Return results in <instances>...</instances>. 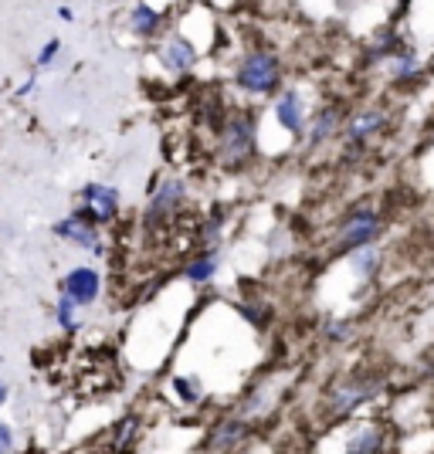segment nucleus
Masks as SVG:
<instances>
[{
  "instance_id": "19",
  "label": "nucleus",
  "mask_w": 434,
  "mask_h": 454,
  "mask_svg": "<svg viewBox=\"0 0 434 454\" xmlns=\"http://www.w3.org/2000/svg\"><path fill=\"white\" fill-rule=\"evenodd\" d=\"M336 122H340V113H336V109H326V113H320V119H316V129H312V143H322L326 136L336 129Z\"/></svg>"
},
{
  "instance_id": "17",
  "label": "nucleus",
  "mask_w": 434,
  "mask_h": 454,
  "mask_svg": "<svg viewBox=\"0 0 434 454\" xmlns=\"http://www.w3.org/2000/svg\"><path fill=\"white\" fill-rule=\"evenodd\" d=\"M173 390L184 403H201V397H204V387L197 377H173Z\"/></svg>"
},
{
  "instance_id": "4",
  "label": "nucleus",
  "mask_w": 434,
  "mask_h": 454,
  "mask_svg": "<svg viewBox=\"0 0 434 454\" xmlns=\"http://www.w3.org/2000/svg\"><path fill=\"white\" fill-rule=\"evenodd\" d=\"M380 231V217L374 210H357V214H350L340 227V241L343 247H359V245H370L374 238H377Z\"/></svg>"
},
{
  "instance_id": "15",
  "label": "nucleus",
  "mask_w": 434,
  "mask_h": 454,
  "mask_svg": "<svg viewBox=\"0 0 434 454\" xmlns=\"http://www.w3.org/2000/svg\"><path fill=\"white\" fill-rule=\"evenodd\" d=\"M380 126H383V113L377 109H370V113H359L353 122H350V139H363V136L377 133Z\"/></svg>"
},
{
  "instance_id": "5",
  "label": "nucleus",
  "mask_w": 434,
  "mask_h": 454,
  "mask_svg": "<svg viewBox=\"0 0 434 454\" xmlns=\"http://www.w3.org/2000/svg\"><path fill=\"white\" fill-rule=\"evenodd\" d=\"M61 288H65L78 305H89L99 299L102 282H99V271H95V268H72V271L65 275V285H61Z\"/></svg>"
},
{
  "instance_id": "20",
  "label": "nucleus",
  "mask_w": 434,
  "mask_h": 454,
  "mask_svg": "<svg viewBox=\"0 0 434 454\" xmlns=\"http://www.w3.org/2000/svg\"><path fill=\"white\" fill-rule=\"evenodd\" d=\"M391 72H394L397 78H407L417 72V58L414 55H397L394 61H391Z\"/></svg>"
},
{
  "instance_id": "14",
  "label": "nucleus",
  "mask_w": 434,
  "mask_h": 454,
  "mask_svg": "<svg viewBox=\"0 0 434 454\" xmlns=\"http://www.w3.org/2000/svg\"><path fill=\"white\" fill-rule=\"evenodd\" d=\"M214 275H217V254H201L197 262H190V265H187V278L193 285L210 282Z\"/></svg>"
},
{
  "instance_id": "7",
  "label": "nucleus",
  "mask_w": 434,
  "mask_h": 454,
  "mask_svg": "<svg viewBox=\"0 0 434 454\" xmlns=\"http://www.w3.org/2000/svg\"><path fill=\"white\" fill-rule=\"evenodd\" d=\"M275 119H279V126H282L285 133L299 136L305 126V113H303V98L299 92H285L279 102H275Z\"/></svg>"
},
{
  "instance_id": "3",
  "label": "nucleus",
  "mask_w": 434,
  "mask_h": 454,
  "mask_svg": "<svg viewBox=\"0 0 434 454\" xmlns=\"http://www.w3.org/2000/svg\"><path fill=\"white\" fill-rule=\"evenodd\" d=\"M55 234L58 238H65V241H72V245H82L85 251H92V254H102L99 224H92V221H89V217H82V214H72V217L58 221Z\"/></svg>"
},
{
  "instance_id": "8",
  "label": "nucleus",
  "mask_w": 434,
  "mask_h": 454,
  "mask_svg": "<svg viewBox=\"0 0 434 454\" xmlns=\"http://www.w3.org/2000/svg\"><path fill=\"white\" fill-rule=\"evenodd\" d=\"M251 139H255V133H251V122H245V119H234L231 126H227L225 133V156H231V160H241V156H248L251 153Z\"/></svg>"
},
{
  "instance_id": "11",
  "label": "nucleus",
  "mask_w": 434,
  "mask_h": 454,
  "mask_svg": "<svg viewBox=\"0 0 434 454\" xmlns=\"http://www.w3.org/2000/svg\"><path fill=\"white\" fill-rule=\"evenodd\" d=\"M55 319L65 333H78V329H82V305H78L68 292L55 302Z\"/></svg>"
},
{
  "instance_id": "21",
  "label": "nucleus",
  "mask_w": 434,
  "mask_h": 454,
  "mask_svg": "<svg viewBox=\"0 0 434 454\" xmlns=\"http://www.w3.org/2000/svg\"><path fill=\"white\" fill-rule=\"evenodd\" d=\"M58 51H61V41L51 38V41H44V48H41V55H38V68H51L55 65V58Z\"/></svg>"
},
{
  "instance_id": "1",
  "label": "nucleus",
  "mask_w": 434,
  "mask_h": 454,
  "mask_svg": "<svg viewBox=\"0 0 434 454\" xmlns=\"http://www.w3.org/2000/svg\"><path fill=\"white\" fill-rule=\"evenodd\" d=\"M238 85H241L245 92H255V95L272 92V89L279 85V58L268 55V51H258V55L245 58L241 68H238Z\"/></svg>"
},
{
  "instance_id": "18",
  "label": "nucleus",
  "mask_w": 434,
  "mask_h": 454,
  "mask_svg": "<svg viewBox=\"0 0 434 454\" xmlns=\"http://www.w3.org/2000/svg\"><path fill=\"white\" fill-rule=\"evenodd\" d=\"M350 451L353 454H367V451H380V431L374 427H367V431H359L353 441H350Z\"/></svg>"
},
{
  "instance_id": "13",
  "label": "nucleus",
  "mask_w": 434,
  "mask_h": 454,
  "mask_svg": "<svg viewBox=\"0 0 434 454\" xmlns=\"http://www.w3.org/2000/svg\"><path fill=\"white\" fill-rule=\"evenodd\" d=\"M377 387H340V394H336V414H346V411H353L357 403H363V400L370 397Z\"/></svg>"
},
{
  "instance_id": "16",
  "label": "nucleus",
  "mask_w": 434,
  "mask_h": 454,
  "mask_svg": "<svg viewBox=\"0 0 434 454\" xmlns=\"http://www.w3.org/2000/svg\"><path fill=\"white\" fill-rule=\"evenodd\" d=\"M245 437V424L241 420H227L214 431V448H234Z\"/></svg>"
},
{
  "instance_id": "9",
  "label": "nucleus",
  "mask_w": 434,
  "mask_h": 454,
  "mask_svg": "<svg viewBox=\"0 0 434 454\" xmlns=\"http://www.w3.org/2000/svg\"><path fill=\"white\" fill-rule=\"evenodd\" d=\"M130 27L132 35H139V38H153L163 27V14L156 7H150V4H136L130 14Z\"/></svg>"
},
{
  "instance_id": "12",
  "label": "nucleus",
  "mask_w": 434,
  "mask_h": 454,
  "mask_svg": "<svg viewBox=\"0 0 434 454\" xmlns=\"http://www.w3.org/2000/svg\"><path fill=\"white\" fill-rule=\"evenodd\" d=\"M377 262H380L377 247H370V245L350 247V265H353V271H357L359 278H370L374 268H377Z\"/></svg>"
},
{
  "instance_id": "6",
  "label": "nucleus",
  "mask_w": 434,
  "mask_h": 454,
  "mask_svg": "<svg viewBox=\"0 0 434 454\" xmlns=\"http://www.w3.org/2000/svg\"><path fill=\"white\" fill-rule=\"evenodd\" d=\"M160 61H163V68L167 72H190L193 68V61H197V51H193V44H190L187 38H170L167 44H163V51H160Z\"/></svg>"
},
{
  "instance_id": "22",
  "label": "nucleus",
  "mask_w": 434,
  "mask_h": 454,
  "mask_svg": "<svg viewBox=\"0 0 434 454\" xmlns=\"http://www.w3.org/2000/svg\"><path fill=\"white\" fill-rule=\"evenodd\" d=\"M11 448H14V434H11V427L0 420V454L11 451Z\"/></svg>"
},
{
  "instance_id": "10",
  "label": "nucleus",
  "mask_w": 434,
  "mask_h": 454,
  "mask_svg": "<svg viewBox=\"0 0 434 454\" xmlns=\"http://www.w3.org/2000/svg\"><path fill=\"white\" fill-rule=\"evenodd\" d=\"M184 200V184L180 180H167L163 187L153 193V200H150V210H146V217L150 221H156L160 214H170V207H177Z\"/></svg>"
},
{
  "instance_id": "24",
  "label": "nucleus",
  "mask_w": 434,
  "mask_h": 454,
  "mask_svg": "<svg viewBox=\"0 0 434 454\" xmlns=\"http://www.w3.org/2000/svg\"><path fill=\"white\" fill-rule=\"evenodd\" d=\"M4 400H7V387H4V383H0V403H4Z\"/></svg>"
},
{
  "instance_id": "23",
  "label": "nucleus",
  "mask_w": 434,
  "mask_h": 454,
  "mask_svg": "<svg viewBox=\"0 0 434 454\" xmlns=\"http://www.w3.org/2000/svg\"><path fill=\"white\" fill-rule=\"evenodd\" d=\"M35 85H38V78L31 75V78H28V82H24V85L18 89V95H31V92H35Z\"/></svg>"
},
{
  "instance_id": "2",
  "label": "nucleus",
  "mask_w": 434,
  "mask_h": 454,
  "mask_svg": "<svg viewBox=\"0 0 434 454\" xmlns=\"http://www.w3.org/2000/svg\"><path fill=\"white\" fill-rule=\"evenodd\" d=\"M119 210V190L109 184H89L82 190V217H89L92 224H109Z\"/></svg>"
}]
</instances>
